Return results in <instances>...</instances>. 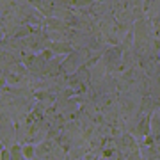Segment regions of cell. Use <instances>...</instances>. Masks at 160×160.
Listing matches in <instances>:
<instances>
[{
	"label": "cell",
	"instance_id": "cell-1",
	"mask_svg": "<svg viewBox=\"0 0 160 160\" xmlns=\"http://www.w3.org/2000/svg\"><path fill=\"white\" fill-rule=\"evenodd\" d=\"M2 160H9V155H7V151H4V158Z\"/></svg>",
	"mask_w": 160,
	"mask_h": 160
}]
</instances>
